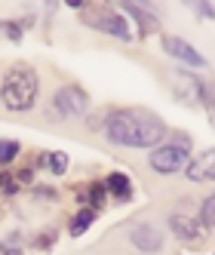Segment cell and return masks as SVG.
Instances as JSON below:
<instances>
[{"label": "cell", "instance_id": "obj_1", "mask_svg": "<svg viewBox=\"0 0 215 255\" xmlns=\"http://www.w3.org/2000/svg\"><path fill=\"white\" fill-rule=\"evenodd\" d=\"M105 132L114 144H123V148H157V144L166 138V126L151 111L123 108V111L108 114Z\"/></svg>", "mask_w": 215, "mask_h": 255}, {"label": "cell", "instance_id": "obj_2", "mask_svg": "<svg viewBox=\"0 0 215 255\" xmlns=\"http://www.w3.org/2000/svg\"><path fill=\"white\" fill-rule=\"evenodd\" d=\"M0 99H3V105L9 111H28L34 105V99H37V74H34V68L15 65L3 80Z\"/></svg>", "mask_w": 215, "mask_h": 255}, {"label": "cell", "instance_id": "obj_3", "mask_svg": "<svg viewBox=\"0 0 215 255\" xmlns=\"http://www.w3.org/2000/svg\"><path fill=\"white\" fill-rule=\"evenodd\" d=\"M188 160H191V151H188V141H166V144H160V148L151 151V166L154 172L160 175H172L178 172L182 166H188Z\"/></svg>", "mask_w": 215, "mask_h": 255}, {"label": "cell", "instance_id": "obj_4", "mask_svg": "<svg viewBox=\"0 0 215 255\" xmlns=\"http://www.w3.org/2000/svg\"><path fill=\"white\" fill-rule=\"evenodd\" d=\"M52 105H56V111H59L62 117H80L86 108H89V99H86L83 89H77V86H65V89H59V93H56Z\"/></svg>", "mask_w": 215, "mask_h": 255}, {"label": "cell", "instance_id": "obj_5", "mask_svg": "<svg viewBox=\"0 0 215 255\" xmlns=\"http://www.w3.org/2000/svg\"><path fill=\"white\" fill-rule=\"evenodd\" d=\"M93 25L105 34H111V37H120V40H129L132 37V31H129V22L123 19L120 12H96V19Z\"/></svg>", "mask_w": 215, "mask_h": 255}, {"label": "cell", "instance_id": "obj_6", "mask_svg": "<svg viewBox=\"0 0 215 255\" xmlns=\"http://www.w3.org/2000/svg\"><path fill=\"white\" fill-rule=\"evenodd\" d=\"M163 49L169 52V56L182 59L185 65H194V68H203V65H206V59H203L191 43H185L182 37H163Z\"/></svg>", "mask_w": 215, "mask_h": 255}, {"label": "cell", "instance_id": "obj_7", "mask_svg": "<svg viewBox=\"0 0 215 255\" xmlns=\"http://www.w3.org/2000/svg\"><path fill=\"white\" fill-rule=\"evenodd\" d=\"M185 175L191 181H212L215 178V154L203 151V154H197L194 160H188V172Z\"/></svg>", "mask_w": 215, "mask_h": 255}, {"label": "cell", "instance_id": "obj_8", "mask_svg": "<svg viewBox=\"0 0 215 255\" xmlns=\"http://www.w3.org/2000/svg\"><path fill=\"white\" fill-rule=\"evenodd\" d=\"M132 243L138 249H145V252H157L163 246V237H160V231L151 228V225H138V228H132Z\"/></svg>", "mask_w": 215, "mask_h": 255}, {"label": "cell", "instance_id": "obj_9", "mask_svg": "<svg viewBox=\"0 0 215 255\" xmlns=\"http://www.w3.org/2000/svg\"><path fill=\"white\" fill-rule=\"evenodd\" d=\"M169 228L175 231V237H182V240H188V243L200 240V228H197L191 218H185V215H172L169 218Z\"/></svg>", "mask_w": 215, "mask_h": 255}, {"label": "cell", "instance_id": "obj_10", "mask_svg": "<svg viewBox=\"0 0 215 255\" xmlns=\"http://www.w3.org/2000/svg\"><path fill=\"white\" fill-rule=\"evenodd\" d=\"M105 185H108V191H111L114 197H120V200H132V185H129V178L123 175V172H111Z\"/></svg>", "mask_w": 215, "mask_h": 255}, {"label": "cell", "instance_id": "obj_11", "mask_svg": "<svg viewBox=\"0 0 215 255\" xmlns=\"http://www.w3.org/2000/svg\"><path fill=\"white\" fill-rule=\"evenodd\" d=\"M123 9H126V12L132 15V19L138 22L141 34H154V31H157V19H154L151 12H145V9H141V6H135V3H123Z\"/></svg>", "mask_w": 215, "mask_h": 255}, {"label": "cell", "instance_id": "obj_12", "mask_svg": "<svg viewBox=\"0 0 215 255\" xmlns=\"http://www.w3.org/2000/svg\"><path fill=\"white\" fill-rule=\"evenodd\" d=\"M96 222V209H80L71 222V237H80L83 231H89V225Z\"/></svg>", "mask_w": 215, "mask_h": 255}, {"label": "cell", "instance_id": "obj_13", "mask_svg": "<svg viewBox=\"0 0 215 255\" xmlns=\"http://www.w3.org/2000/svg\"><path fill=\"white\" fill-rule=\"evenodd\" d=\"M22 144L12 141V138H0V163H12L15 157H19Z\"/></svg>", "mask_w": 215, "mask_h": 255}, {"label": "cell", "instance_id": "obj_14", "mask_svg": "<svg viewBox=\"0 0 215 255\" xmlns=\"http://www.w3.org/2000/svg\"><path fill=\"white\" fill-rule=\"evenodd\" d=\"M200 218H203V228H212V225H215V200H212V197H206V200H203Z\"/></svg>", "mask_w": 215, "mask_h": 255}, {"label": "cell", "instance_id": "obj_15", "mask_svg": "<svg viewBox=\"0 0 215 255\" xmlns=\"http://www.w3.org/2000/svg\"><path fill=\"white\" fill-rule=\"evenodd\" d=\"M49 169L56 172V175H62V172L68 169V157H65L62 151H56V154H49Z\"/></svg>", "mask_w": 215, "mask_h": 255}, {"label": "cell", "instance_id": "obj_16", "mask_svg": "<svg viewBox=\"0 0 215 255\" xmlns=\"http://www.w3.org/2000/svg\"><path fill=\"white\" fill-rule=\"evenodd\" d=\"M15 185H12V181H3V191H12Z\"/></svg>", "mask_w": 215, "mask_h": 255}]
</instances>
